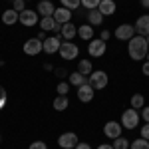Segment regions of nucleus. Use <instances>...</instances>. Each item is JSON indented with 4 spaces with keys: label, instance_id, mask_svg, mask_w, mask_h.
Masks as SVG:
<instances>
[{
    "label": "nucleus",
    "instance_id": "32",
    "mask_svg": "<svg viewBox=\"0 0 149 149\" xmlns=\"http://www.w3.org/2000/svg\"><path fill=\"white\" fill-rule=\"evenodd\" d=\"M12 8L16 12H24L26 10V2H24V0H14V2H12Z\"/></svg>",
    "mask_w": 149,
    "mask_h": 149
},
{
    "label": "nucleus",
    "instance_id": "37",
    "mask_svg": "<svg viewBox=\"0 0 149 149\" xmlns=\"http://www.w3.org/2000/svg\"><path fill=\"white\" fill-rule=\"evenodd\" d=\"M76 149H92V145H90V143H86V141H80V143L76 145Z\"/></svg>",
    "mask_w": 149,
    "mask_h": 149
},
{
    "label": "nucleus",
    "instance_id": "43",
    "mask_svg": "<svg viewBox=\"0 0 149 149\" xmlns=\"http://www.w3.org/2000/svg\"><path fill=\"white\" fill-rule=\"evenodd\" d=\"M24 2H30V0H24Z\"/></svg>",
    "mask_w": 149,
    "mask_h": 149
},
{
    "label": "nucleus",
    "instance_id": "36",
    "mask_svg": "<svg viewBox=\"0 0 149 149\" xmlns=\"http://www.w3.org/2000/svg\"><path fill=\"white\" fill-rule=\"evenodd\" d=\"M111 38V32L109 30H102V34H100V40H103V42H107Z\"/></svg>",
    "mask_w": 149,
    "mask_h": 149
},
{
    "label": "nucleus",
    "instance_id": "22",
    "mask_svg": "<svg viewBox=\"0 0 149 149\" xmlns=\"http://www.w3.org/2000/svg\"><path fill=\"white\" fill-rule=\"evenodd\" d=\"M84 84H88V76L80 74L78 70L70 74V86H76V88H80V86H84Z\"/></svg>",
    "mask_w": 149,
    "mask_h": 149
},
{
    "label": "nucleus",
    "instance_id": "42",
    "mask_svg": "<svg viewBox=\"0 0 149 149\" xmlns=\"http://www.w3.org/2000/svg\"><path fill=\"white\" fill-rule=\"evenodd\" d=\"M147 44H149V36H147Z\"/></svg>",
    "mask_w": 149,
    "mask_h": 149
},
{
    "label": "nucleus",
    "instance_id": "5",
    "mask_svg": "<svg viewBox=\"0 0 149 149\" xmlns=\"http://www.w3.org/2000/svg\"><path fill=\"white\" fill-rule=\"evenodd\" d=\"M22 50H24L26 56H38L40 52H44V42H42L40 38H30V40L24 42Z\"/></svg>",
    "mask_w": 149,
    "mask_h": 149
},
{
    "label": "nucleus",
    "instance_id": "38",
    "mask_svg": "<svg viewBox=\"0 0 149 149\" xmlns=\"http://www.w3.org/2000/svg\"><path fill=\"white\" fill-rule=\"evenodd\" d=\"M141 72H143V76H149V60H145V64H143Z\"/></svg>",
    "mask_w": 149,
    "mask_h": 149
},
{
    "label": "nucleus",
    "instance_id": "39",
    "mask_svg": "<svg viewBox=\"0 0 149 149\" xmlns=\"http://www.w3.org/2000/svg\"><path fill=\"white\" fill-rule=\"evenodd\" d=\"M97 149H115V147H113V145H109V143H102Z\"/></svg>",
    "mask_w": 149,
    "mask_h": 149
},
{
    "label": "nucleus",
    "instance_id": "28",
    "mask_svg": "<svg viewBox=\"0 0 149 149\" xmlns=\"http://www.w3.org/2000/svg\"><path fill=\"white\" fill-rule=\"evenodd\" d=\"M129 145H131V141L125 137H117L113 139V147L115 149H129Z\"/></svg>",
    "mask_w": 149,
    "mask_h": 149
},
{
    "label": "nucleus",
    "instance_id": "30",
    "mask_svg": "<svg viewBox=\"0 0 149 149\" xmlns=\"http://www.w3.org/2000/svg\"><path fill=\"white\" fill-rule=\"evenodd\" d=\"M56 92H58V95H66V93L70 92V84L68 81H60L58 88H56Z\"/></svg>",
    "mask_w": 149,
    "mask_h": 149
},
{
    "label": "nucleus",
    "instance_id": "14",
    "mask_svg": "<svg viewBox=\"0 0 149 149\" xmlns=\"http://www.w3.org/2000/svg\"><path fill=\"white\" fill-rule=\"evenodd\" d=\"M36 12H38L42 18H46V16H54L56 6H54V2H50V0H40V2H38V8H36Z\"/></svg>",
    "mask_w": 149,
    "mask_h": 149
},
{
    "label": "nucleus",
    "instance_id": "31",
    "mask_svg": "<svg viewBox=\"0 0 149 149\" xmlns=\"http://www.w3.org/2000/svg\"><path fill=\"white\" fill-rule=\"evenodd\" d=\"M6 102H8V93H6V90L0 86V109L6 107Z\"/></svg>",
    "mask_w": 149,
    "mask_h": 149
},
{
    "label": "nucleus",
    "instance_id": "9",
    "mask_svg": "<svg viewBox=\"0 0 149 149\" xmlns=\"http://www.w3.org/2000/svg\"><path fill=\"white\" fill-rule=\"evenodd\" d=\"M121 131H123V125L121 123H117V121H107L105 125H103V135L107 139H117L121 137Z\"/></svg>",
    "mask_w": 149,
    "mask_h": 149
},
{
    "label": "nucleus",
    "instance_id": "15",
    "mask_svg": "<svg viewBox=\"0 0 149 149\" xmlns=\"http://www.w3.org/2000/svg\"><path fill=\"white\" fill-rule=\"evenodd\" d=\"M135 32L137 36H149V14H143V16H139L137 22H135Z\"/></svg>",
    "mask_w": 149,
    "mask_h": 149
},
{
    "label": "nucleus",
    "instance_id": "6",
    "mask_svg": "<svg viewBox=\"0 0 149 149\" xmlns=\"http://www.w3.org/2000/svg\"><path fill=\"white\" fill-rule=\"evenodd\" d=\"M135 34L137 32H135V26L133 24H121V26L115 28V32H113V36L117 40H121V42H129Z\"/></svg>",
    "mask_w": 149,
    "mask_h": 149
},
{
    "label": "nucleus",
    "instance_id": "2",
    "mask_svg": "<svg viewBox=\"0 0 149 149\" xmlns=\"http://www.w3.org/2000/svg\"><path fill=\"white\" fill-rule=\"evenodd\" d=\"M88 84L92 86L95 92H97V90H103V88H107V84H109V76H107L103 70H93L92 74L88 76Z\"/></svg>",
    "mask_w": 149,
    "mask_h": 149
},
{
    "label": "nucleus",
    "instance_id": "29",
    "mask_svg": "<svg viewBox=\"0 0 149 149\" xmlns=\"http://www.w3.org/2000/svg\"><path fill=\"white\" fill-rule=\"evenodd\" d=\"M100 2H102V0H81V6L88 8V10H95V8L100 6Z\"/></svg>",
    "mask_w": 149,
    "mask_h": 149
},
{
    "label": "nucleus",
    "instance_id": "23",
    "mask_svg": "<svg viewBox=\"0 0 149 149\" xmlns=\"http://www.w3.org/2000/svg\"><path fill=\"white\" fill-rule=\"evenodd\" d=\"M68 107H70V100L66 97V95L54 97V109H56V111H66Z\"/></svg>",
    "mask_w": 149,
    "mask_h": 149
},
{
    "label": "nucleus",
    "instance_id": "20",
    "mask_svg": "<svg viewBox=\"0 0 149 149\" xmlns=\"http://www.w3.org/2000/svg\"><path fill=\"white\" fill-rule=\"evenodd\" d=\"M60 36H62L64 40H74V38L78 36V26H76V24H72V22L64 24V26H62V32H60Z\"/></svg>",
    "mask_w": 149,
    "mask_h": 149
},
{
    "label": "nucleus",
    "instance_id": "10",
    "mask_svg": "<svg viewBox=\"0 0 149 149\" xmlns=\"http://www.w3.org/2000/svg\"><path fill=\"white\" fill-rule=\"evenodd\" d=\"M38 12L36 10H30V8H26L24 12H20V24L22 26H26V28H32V26H36L38 24Z\"/></svg>",
    "mask_w": 149,
    "mask_h": 149
},
{
    "label": "nucleus",
    "instance_id": "8",
    "mask_svg": "<svg viewBox=\"0 0 149 149\" xmlns=\"http://www.w3.org/2000/svg\"><path fill=\"white\" fill-rule=\"evenodd\" d=\"M78 143H80V139H78V135L74 131H66V133H62L58 137V145L62 149H76Z\"/></svg>",
    "mask_w": 149,
    "mask_h": 149
},
{
    "label": "nucleus",
    "instance_id": "21",
    "mask_svg": "<svg viewBox=\"0 0 149 149\" xmlns=\"http://www.w3.org/2000/svg\"><path fill=\"white\" fill-rule=\"evenodd\" d=\"M78 36H80L81 40H86V42L93 40V26L92 24H81V26H78Z\"/></svg>",
    "mask_w": 149,
    "mask_h": 149
},
{
    "label": "nucleus",
    "instance_id": "27",
    "mask_svg": "<svg viewBox=\"0 0 149 149\" xmlns=\"http://www.w3.org/2000/svg\"><path fill=\"white\" fill-rule=\"evenodd\" d=\"M60 4L64 8H70V10H78L81 6V0H60Z\"/></svg>",
    "mask_w": 149,
    "mask_h": 149
},
{
    "label": "nucleus",
    "instance_id": "1",
    "mask_svg": "<svg viewBox=\"0 0 149 149\" xmlns=\"http://www.w3.org/2000/svg\"><path fill=\"white\" fill-rule=\"evenodd\" d=\"M127 54L133 62H141L145 60L149 54V44L145 36H133L129 42H127Z\"/></svg>",
    "mask_w": 149,
    "mask_h": 149
},
{
    "label": "nucleus",
    "instance_id": "7",
    "mask_svg": "<svg viewBox=\"0 0 149 149\" xmlns=\"http://www.w3.org/2000/svg\"><path fill=\"white\" fill-rule=\"evenodd\" d=\"M105 50H107V42H103L100 38H93V40H90V44H88V54L92 58H102L105 54Z\"/></svg>",
    "mask_w": 149,
    "mask_h": 149
},
{
    "label": "nucleus",
    "instance_id": "41",
    "mask_svg": "<svg viewBox=\"0 0 149 149\" xmlns=\"http://www.w3.org/2000/svg\"><path fill=\"white\" fill-rule=\"evenodd\" d=\"M141 6L143 8H149V0H141Z\"/></svg>",
    "mask_w": 149,
    "mask_h": 149
},
{
    "label": "nucleus",
    "instance_id": "44",
    "mask_svg": "<svg viewBox=\"0 0 149 149\" xmlns=\"http://www.w3.org/2000/svg\"><path fill=\"white\" fill-rule=\"evenodd\" d=\"M0 141H2V135H0Z\"/></svg>",
    "mask_w": 149,
    "mask_h": 149
},
{
    "label": "nucleus",
    "instance_id": "26",
    "mask_svg": "<svg viewBox=\"0 0 149 149\" xmlns=\"http://www.w3.org/2000/svg\"><path fill=\"white\" fill-rule=\"evenodd\" d=\"M129 149H149V141H147V139H143V137L133 139L131 145H129Z\"/></svg>",
    "mask_w": 149,
    "mask_h": 149
},
{
    "label": "nucleus",
    "instance_id": "13",
    "mask_svg": "<svg viewBox=\"0 0 149 149\" xmlns=\"http://www.w3.org/2000/svg\"><path fill=\"white\" fill-rule=\"evenodd\" d=\"M93 95H95V90H93L90 84H84V86H80V88H78V100H80L81 103L92 102Z\"/></svg>",
    "mask_w": 149,
    "mask_h": 149
},
{
    "label": "nucleus",
    "instance_id": "40",
    "mask_svg": "<svg viewBox=\"0 0 149 149\" xmlns=\"http://www.w3.org/2000/svg\"><path fill=\"white\" fill-rule=\"evenodd\" d=\"M56 74L60 76V78H64V76H66V70H56Z\"/></svg>",
    "mask_w": 149,
    "mask_h": 149
},
{
    "label": "nucleus",
    "instance_id": "16",
    "mask_svg": "<svg viewBox=\"0 0 149 149\" xmlns=\"http://www.w3.org/2000/svg\"><path fill=\"white\" fill-rule=\"evenodd\" d=\"M54 20H56L58 24H68L72 22V10L70 8H64V6H60V8H56V12H54Z\"/></svg>",
    "mask_w": 149,
    "mask_h": 149
},
{
    "label": "nucleus",
    "instance_id": "18",
    "mask_svg": "<svg viewBox=\"0 0 149 149\" xmlns=\"http://www.w3.org/2000/svg\"><path fill=\"white\" fill-rule=\"evenodd\" d=\"M86 18H88V24H92L93 28H95V26H102L103 24V18H105V16L95 8V10H88L86 12Z\"/></svg>",
    "mask_w": 149,
    "mask_h": 149
},
{
    "label": "nucleus",
    "instance_id": "24",
    "mask_svg": "<svg viewBox=\"0 0 149 149\" xmlns=\"http://www.w3.org/2000/svg\"><path fill=\"white\" fill-rule=\"evenodd\" d=\"M78 72L84 74V76H90V74L93 72L92 62H90V60H80V62H78Z\"/></svg>",
    "mask_w": 149,
    "mask_h": 149
},
{
    "label": "nucleus",
    "instance_id": "19",
    "mask_svg": "<svg viewBox=\"0 0 149 149\" xmlns=\"http://www.w3.org/2000/svg\"><path fill=\"white\" fill-rule=\"evenodd\" d=\"M97 10L102 12L103 16H111L117 10V4H115V0H102L100 6H97Z\"/></svg>",
    "mask_w": 149,
    "mask_h": 149
},
{
    "label": "nucleus",
    "instance_id": "45",
    "mask_svg": "<svg viewBox=\"0 0 149 149\" xmlns=\"http://www.w3.org/2000/svg\"><path fill=\"white\" fill-rule=\"evenodd\" d=\"M10 2H14V0H10Z\"/></svg>",
    "mask_w": 149,
    "mask_h": 149
},
{
    "label": "nucleus",
    "instance_id": "11",
    "mask_svg": "<svg viewBox=\"0 0 149 149\" xmlns=\"http://www.w3.org/2000/svg\"><path fill=\"white\" fill-rule=\"evenodd\" d=\"M60 46H62V36H50V38L44 40V52L50 54V56L60 52Z\"/></svg>",
    "mask_w": 149,
    "mask_h": 149
},
{
    "label": "nucleus",
    "instance_id": "35",
    "mask_svg": "<svg viewBox=\"0 0 149 149\" xmlns=\"http://www.w3.org/2000/svg\"><path fill=\"white\" fill-rule=\"evenodd\" d=\"M141 137L149 141V123H145V125L141 127Z\"/></svg>",
    "mask_w": 149,
    "mask_h": 149
},
{
    "label": "nucleus",
    "instance_id": "34",
    "mask_svg": "<svg viewBox=\"0 0 149 149\" xmlns=\"http://www.w3.org/2000/svg\"><path fill=\"white\" fill-rule=\"evenodd\" d=\"M141 117H143L145 123H149V105H143L141 107Z\"/></svg>",
    "mask_w": 149,
    "mask_h": 149
},
{
    "label": "nucleus",
    "instance_id": "3",
    "mask_svg": "<svg viewBox=\"0 0 149 149\" xmlns=\"http://www.w3.org/2000/svg\"><path fill=\"white\" fill-rule=\"evenodd\" d=\"M139 117L141 115L137 113V109H133V107H127L125 111L121 113V119H119V123L125 127V129H135L139 123Z\"/></svg>",
    "mask_w": 149,
    "mask_h": 149
},
{
    "label": "nucleus",
    "instance_id": "33",
    "mask_svg": "<svg viewBox=\"0 0 149 149\" xmlns=\"http://www.w3.org/2000/svg\"><path fill=\"white\" fill-rule=\"evenodd\" d=\"M28 149H48V145L44 143V141H34V143H30Z\"/></svg>",
    "mask_w": 149,
    "mask_h": 149
},
{
    "label": "nucleus",
    "instance_id": "4",
    "mask_svg": "<svg viewBox=\"0 0 149 149\" xmlns=\"http://www.w3.org/2000/svg\"><path fill=\"white\" fill-rule=\"evenodd\" d=\"M58 54L62 56V60H76V58L80 56V48H78V44H74L72 40H64Z\"/></svg>",
    "mask_w": 149,
    "mask_h": 149
},
{
    "label": "nucleus",
    "instance_id": "25",
    "mask_svg": "<svg viewBox=\"0 0 149 149\" xmlns=\"http://www.w3.org/2000/svg\"><path fill=\"white\" fill-rule=\"evenodd\" d=\"M129 103H131V107H133V109H141V107L145 105V97H143L141 93H133Z\"/></svg>",
    "mask_w": 149,
    "mask_h": 149
},
{
    "label": "nucleus",
    "instance_id": "17",
    "mask_svg": "<svg viewBox=\"0 0 149 149\" xmlns=\"http://www.w3.org/2000/svg\"><path fill=\"white\" fill-rule=\"evenodd\" d=\"M2 22L6 24V26H12V24L20 22V12H16L14 8H6V10L2 12Z\"/></svg>",
    "mask_w": 149,
    "mask_h": 149
},
{
    "label": "nucleus",
    "instance_id": "12",
    "mask_svg": "<svg viewBox=\"0 0 149 149\" xmlns=\"http://www.w3.org/2000/svg\"><path fill=\"white\" fill-rule=\"evenodd\" d=\"M40 28H42L44 32H56V34L62 32V24H58L56 20H54V16L42 18V20H40Z\"/></svg>",
    "mask_w": 149,
    "mask_h": 149
}]
</instances>
